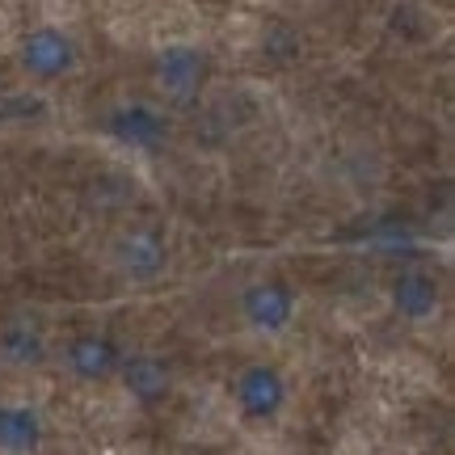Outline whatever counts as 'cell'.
I'll list each match as a JSON object with an SVG mask.
<instances>
[{
	"instance_id": "6da1fadb",
	"label": "cell",
	"mask_w": 455,
	"mask_h": 455,
	"mask_svg": "<svg viewBox=\"0 0 455 455\" xmlns=\"http://www.w3.org/2000/svg\"><path fill=\"white\" fill-rule=\"evenodd\" d=\"M106 258H110V270L118 278H127L135 287H148V283L164 278L173 253H169V241H164L161 228L131 224L110 241V253H106Z\"/></svg>"
},
{
	"instance_id": "7a4b0ae2",
	"label": "cell",
	"mask_w": 455,
	"mask_h": 455,
	"mask_svg": "<svg viewBox=\"0 0 455 455\" xmlns=\"http://www.w3.org/2000/svg\"><path fill=\"white\" fill-rule=\"evenodd\" d=\"M291 401V384L278 363H244L232 379V405L244 422L270 426L283 418V409Z\"/></svg>"
},
{
	"instance_id": "3957f363",
	"label": "cell",
	"mask_w": 455,
	"mask_h": 455,
	"mask_svg": "<svg viewBox=\"0 0 455 455\" xmlns=\"http://www.w3.org/2000/svg\"><path fill=\"white\" fill-rule=\"evenodd\" d=\"M17 64H21V72L30 81L55 84V81H68L81 68V47L60 26H38V30H30L17 43Z\"/></svg>"
},
{
	"instance_id": "277c9868",
	"label": "cell",
	"mask_w": 455,
	"mask_h": 455,
	"mask_svg": "<svg viewBox=\"0 0 455 455\" xmlns=\"http://www.w3.org/2000/svg\"><path fill=\"white\" fill-rule=\"evenodd\" d=\"M98 127L106 140L131 148V152H156L173 135L169 114L156 110L152 101H118V106H110V110L101 114Z\"/></svg>"
},
{
	"instance_id": "5b68a950",
	"label": "cell",
	"mask_w": 455,
	"mask_h": 455,
	"mask_svg": "<svg viewBox=\"0 0 455 455\" xmlns=\"http://www.w3.org/2000/svg\"><path fill=\"white\" fill-rule=\"evenodd\" d=\"M212 81V55L195 43H169L164 51H156L152 60V84L161 89L169 101H195Z\"/></svg>"
},
{
	"instance_id": "8992f818",
	"label": "cell",
	"mask_w": 455,
	"mask_h": 455,
	"mask_svg": "<svg viewBox=\"0 0 455 455\" xmlns=\"http://www.w3.org/2000/svg\"><path fill=\"white\" fill-rule=\"evenodd\" d=\"M236 308H241V321L253 329V333L278 338V333H287V329L295 325L299 295H295V287L283 283V278H258V283H249L241 291Z\"/></svg>"
},
{
	"instance_id": "52a82bcc",
	"label": "cell",
	"mask_w": 455,
	"mask_h": 455,
	"mask_svg": "<svg viewBox=\"0 0 455 455\" xmlns=\"http://www.w3.org/2000/svg\"><path fill=\"white\" fill-rule=\"evenodd\" d=\"M123 346L110 338V333H98V329H89V333H76V338H68L64 355H60V363H64V371L76 379V384H84V388H98V384H110L114 375H118V367H123Z\"/></svg>"
},
{
	"instance_id": "ba28073f",
	"label": "cell",
	"mask_w": 455,
	"mask_h": 455,
	"mask_svg": "<svg viewBox=\"0 0 455 455\" xmlns=\"http://www.w3.org/2000/svg\"><path fill=\"white\" fill-rule=\"evenodd\" d=\"M388 299H392V312H396L401 321H409V325H426V321H435L439 308H443V287L430 270L405 266L401 275L392 278Z\"/></svg>"
},
{
	"instance_id": "9c48e42d",
	"label": "cell",
	"mask_w": 455,
	"mask_h": 455,
	"mask_svg": "<svg viewBox=\"0 0 455 455\" xmlns=\"http://www.w3.org/2000/svg\"><path fill=\"white\" fill-rule=\"evenodd\" d=\"M123 392H127L135 405L156 409L173 396V367L161 355H123V367L114 375Z\"/></svg>"
},
{
	"instance_id": "30bf717a",
	"label": "cell",
	"mask_w": 455,
	"mask_h": 455,
	"mask_svg": "<svg viewBox=\"0 0 455 455\" xmlns=\"http://www.w3.org/2000/svg\"><path fill=\"white\" fill-rule=\"evenodd\" d=\"M47 443V418L38 405L0 401V455H38Z\"/></svg>"
},
{
	"instance_id": "8fae6325",
	"label": "cell",
	"mask_w": 455,
	"mask_h": 455,
	"mask_svg": "<svg viewBox=\"0 0 455 455\" xmlns=\"http://www.w3.org/2000/svg\"><path fill=\"white\" fill-rule=\"evenodd\" d=\"M47 358H51V341L34 321H4V325H0V363H4V367L34 371V367H43Z\"/></svg>"
},
{
	"instance_id": "7c38bea8",
	"label": "cell",
	"mask_w": 455,
	"mask_h": 455,
	"mask_svg": "<svg viewBox=\"0 0 455 455\" xmlns=\"http://www.w3.org/2000/svg\"><path fill=\"white\" fill-rule=\"evenodd\" d=\"M47 114L43 98L34 93H0V127H13V123H26V118H38Z\"/></svg>"
}]
</instances>
